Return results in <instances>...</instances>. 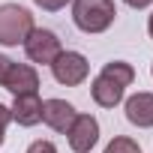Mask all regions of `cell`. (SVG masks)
Masks as SVG:
<instances>
[{
	"instance_id": "6da1fadb",
	"label": "cell",
	"mask_w": 153,
	"mask_h": 153,
	"mask_svg": "<svg viewBox=\"0 0 153 153\" xmlns=\"http://www.w3.org/2000/svg\"><path fill=\"white\" fill-rule=\"evenodd\" d=\"M132 81H135L132 63H126V60H111V63L102 66V72L93 78L90 96H93V102H96L99 108H114V105L123 102V93H126V87H129Z\"/></svg>"
},
{
	"instance_id": "7a4b0ae2",
	"label": "cell",
	"mask_w": 153,
	"mask_h": 153,
	"mask_svg": "<svg viewBox=\"0 0 153 153\" xmlns=\"http://www.w3.org/2000/svg\"><path fill=\"white\" fill-rule=\"evenodd\" d=\"M117 18L114 0H72V21L84 33H105Z\"/></svg>"
},
{
	"instance_id": "3957f363",
	"label": "cell",
	"mask_w": 153,
	"mask_h": 153,
	"mask_svg": "<svg viewBox=\"0 0 153 153\" xmlns=\"http://www.w3.org/2000/svg\"><path fill=\"white\" fill-rule=\"evenodd\" d=\"M33 12L18 6V3H3L0 6V45H24V39L33 33Z\"/></svg>"
},
{
	"instance_id": "277c9868",
	"label": "cell",
	"mask_w": 153,
	"mask_h": 153,
	"mask_svg": "<svg viewBox=\"0 0 153 153\" xmlns=\"http://www.w3.org/2000/svg\"><path fill=\"white\" fill-rule=\"evenodd\" d=\"M51 75L63 87H78V84L87 81L90 63H87V57L81 51H60V57L51 63Z\"/></svg>"
},
{
	"instance_id": "5b68a950",
	"label": "cell",
	"mask_w": 153,
	"mask_h": 153,
	"mask_svg": "<svg viewBox=\"0 0 153 153\" xmlns=\"http://www.w3.org/2000/svg\"><path fill=\"white\" fill-rule=\"evenodd\" d=\"M63 45L57 39L54 30H45V27H33V33L24 39V54L30 63H42V66H51L57 57H60Z\"/></svg>"
},
{
	"instance_id": "8992f818",
	"label": "cell",
	"mask_w": 153,
	"mask_h": 153,
	"mask_svg": "<svg viewBox=\"0 0 153 153\" xmlns=\"http://www.w3.org/2000/svg\"><path fill=\"white\" fill-rule=\"evenodd\" d=\"M66 138L75 153H90L99 141V120L93 114H75L72 126L66 129Z\"/></svg>"
},
{
	"instance_id": "52a82bcc",
	"label": "cell",
	"mask_w": 153,
	"mask_h": 153,
	"mask_svg": "<svg viewBox=\"0 0 153 153\" xmlns=\"http://www.w3.org/2000/svg\"><path fill=\"white\" fill-rule=\"evenodd\" d=\"M12 96H24V93H39V72L30 63H12L6 84H3Z\"/></svg>"
},
{
	"instance_id": "ba28073f",
	"label": "cell",
	"mask_w": 153,
	"mask_h": 153,
	"mask_svg": "<svg viewBox=\"0 0 153 153\" xmlns=\"http://www.w3.org/2000/svg\"><path fill=\"white\" fill-rule=\"evenodd\" d=\"M75 114H78L75 105L66 102V99H45V102H42V123L51 126L54 132H66V129L72 126Z\"/></svg>"
},
{
	"instance_id": "9c48e42d",
	"label": "cell",
	"mask_w": 153,
	"mask_h": 153,
	"mask_svg": "<svg viewBox=\"0 0 153 153\" xmlns=\"http://www.w3.org/2000/svg\"><path fill=\"white\" fill-rule=\"evenodd\" d=\"M9 114L18 126H36L42 120V99L39 93H24V96H15L12 105H9Z\"/></svg>"
},
{
	"instance_id": "30bf717a",
	"label": "cell",
	"mask_w": 153,
	"mask_h": 153,
	"mask_svg": "<svg viewBox=\"0 0 153 153\" xmlns=\"http://www.w3.org/2000/svg\"><path fill=\"white\" fill-rule=\"evenodd\" d=\"M126 120L138 129L153 126V93H135L126 99Z\"/></svg>"
},
{
	"instance_id": "8fae6325",
	"label": "cell",
	"mask_w": 153,
	"mask_h": 153,
	"mask_svg": "<svg viewBox=\"0 0 153 153\" xmlns=\"http://www.w3.org/2000/svg\"><path fill=\"white\" fill-rule=\"evenodd\" d=\"M105 153H141V147H138V141H135V138L117 135V138L105 147Z\"/></svg>"
},
{
	"instance_id": "7c38bea8",
	"label": "cell",
	"mask_w": 153,
	"mask_h": 153,
	"mask_svg": "<svg viewBox=\"0 0 153 153\" xmlns=\"http://www.w3.org/2000/svg\"><path fill=\"white\" fill-rule=\"evenodd\" d=\"M12 123V114H9V105L0 102V144L6 141V126Z\"/></svg>"
},
{
	"instance_id": "4fadbf2b",
	"label": "cell",
	"mask_w": 153,
	"mask_h": 153,
	"mask_svg": "<svg viewBox=\"0 0 153 153\" xmlns=\"http://www.w3.org/2000/svg\"><path fill=\"white\" fill-rule=\"evenodd\" d=\"M33 3H36L39 9H45V12H57V9H63L66 3H72V0H33Z\"/></svg>"
},
{
	"instance_id": "5bb4252c",
	"label": "cell",
	"mask_w": 153,
	"mask_h": 153,
	"mask_svg": "<svg viewBox=\"0 0 153 153\" xmlns=\"http://www.w3.org/2000/svg\"><path fill=\"white\" fill-rule=\"evenodd\" d=\"M27 153H57V147H54L51 141H42V138H39V141H33V144L27 147Z\"/></svg>"
},
{
	"instance_id": "9a60e30c",
	"label": "cell",
	"mask_w": 153,
	"mask_h": 153,
	"mask_svg": "<svg viewBox=\"0 0 153 153\" xmlns=\"http://www.w3.org/2000/svg\"><path fill=\"white\" fill-rule=\"evenodd\" d=\"M12 63H15V60H9L6 54H0V87L6 84V75H9V69H12Z\"/></svg>"
},
{
	"instance_id": "2e32d148",
	"label": "cell",
	"mask_w": 153,
	"mask_h": 153,
	"mask_svg": "<svg viewBox=\"0 0 153 153\" xmlns=\"http://www.w3.org/2000/svg\"><path fill=\"white\" fill-rule=\"evenodd\" d=\"M123 3H126V6H132V9H147L153 0H123Z\"/></svg>"
},
{
	"instance_id": "e0dca14e",
	"label": "cell",
	"mask_w": 153,
	"mask_h": 153,
	"mask_svg": "<svg viewBox=\"0 0 153 153\" xmlns=\"http://www.w3.org/2000/svg\"><path fill=\"white\" fill-rule=\"evenodd\" d=\"M147 33H150V39H153V12H150V18H147Z\"/></svg>"
},
{
	"instance_id": "ac0fdd59",
	"label": "cell",
	"mask_w": 153,
	"mask_h": 153,
	"mask_svg": "<svg viewBox=\"0 0 153 153\" xmlns=\"http://www.w3.org/2000/svg\"><path fill=\"white\" fill-rule=\"evenodd\" d=\"M150 75H153V66H150Z\"/></svg>"
}]
</instances>
